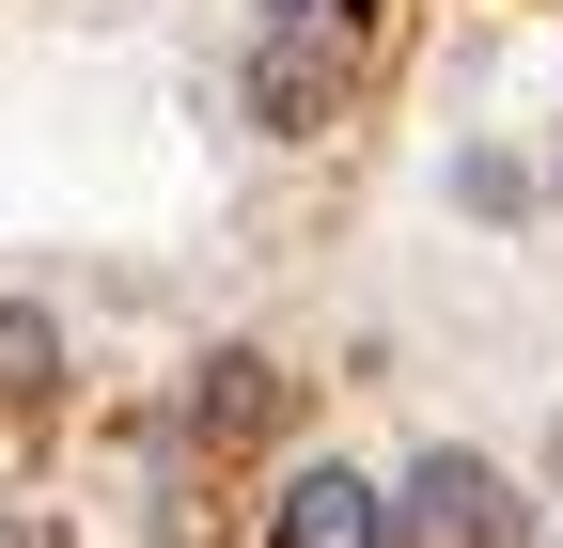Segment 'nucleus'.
Wrapping results in <instances>:
<instances>
[{
    "instance_id": "20e7f679",
    "label": "nucleus",
    "mask_w": 563,
    "mask_h": 548,
    "mask_svg": "<svg viewBox=\"0 0 563 548\" xmlns=\"http://www.w3.org/2000/svg\"><path fill=\"white\" fill-rule=\"evenodd\" d=\"M32 376H47V329H32V314H0V392H32Z\"/></svg>"
},
{
    "instance_id": "7ed1b4c3",
    "label": "nucleus",
    "mask_w": 563,
    "mask_h": 548,
    "mask_svg": "<svg viewBox=\"0 0 563 548\" xmlns=\"http://www.w3.org/2000/svg\"><path fill=\"white\" fill-rule=\"evenodd\" d=\"M313 95H329V17H282V32L251 47V110H266V125H313Z\"/></svg>"
},
{
    "instance_id": "f03ea898",
    "label": "nucleus",
    "mask_w": 563,
    "mask_h": 548,
    "mask_svg": "<svg viewBox=\"0 0 563 548\" xmlns=\"http://www.w3.org/2000/svg\"><path fill=\"white\" fill-rule=\"evenodd\" d=\"M266 548H407V533H391V502L361 486V470H298L282 517H266Z\"/></svg>"
},
{
    "instance_id": "f257e3e1",
    "label": "nucleus",
    "mask_w": 563,
    "mask_h": 548,
    "mask_svg": "<svg viewBox=\"0 0 563 548\" xmlns=\"http://www.w3.org/2000/svg\"><path fill=\"white\" fill-rule=\"evenodd\" d=\"M391 533L407 548H517V502H501L485 454H422L407 486H391Z\"/></svg>"
},
{
    "instance_id": "39448f33",
    "label": "nucleus",
    "mask_w": 563,
    "mask_h": 548,
    "mask_svg": "<svg viewBox=\"0 0 563 548\" xmlns=\"http://www.w3.org/2000/svg\"><path fill=\"white\" fill-rule=\"evenodd\" d=\"M266 17H344V0H266Z\"/></svg>"
}]
</instances>
